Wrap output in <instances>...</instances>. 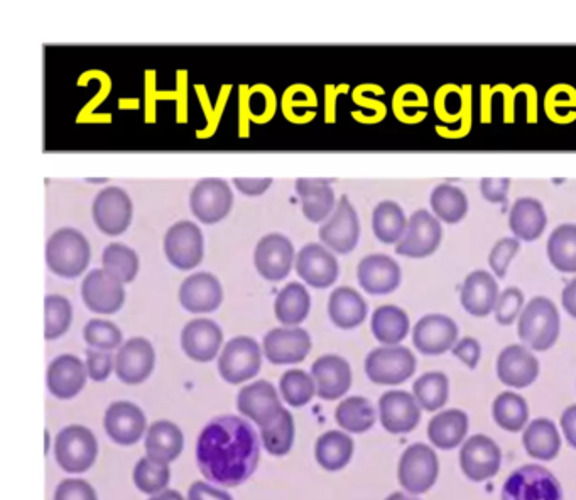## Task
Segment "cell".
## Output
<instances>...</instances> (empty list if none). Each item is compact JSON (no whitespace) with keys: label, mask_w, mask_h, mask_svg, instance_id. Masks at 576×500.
I'll return each mask as SVG.
<instances>
[{"label":"cell","mask_w":576,"mask_h":500,"mask_svg":"<svg viewBox=\"0 0 576 500\" xmlns=\"http://www.w3.org/2000/svg\"><path fill=\"white\" fill-rule=\"evenodd\" d=\"M259 460V436L239 416L212 419L196 443V462L203 477L223 487L244 484L256 472Z\"/></svg>","instance_id":"6da1fadb"},{"label":"cell","mask_w":576,"mask_h":500,"mask_svg":"<svg viewBox=\"0 0 576 500\" xmlns=\"http://www.w3.org/2000/svg\"><path fill=\"white\" fill-rule=\"evenodd\" d=\"M443 239L441 223L428 210H418L409 218L408 230L396 245L397 256L424 259L435 254Z\"/></svg>","instance_id":"4fadbf2b"},{"label":"cell","mask_w":576,"mask_h":500,"mask_svg":"<svg viewBox=\"0 0 576 500\" xmlns=\"http://www.w3.org/2000/svg\"><path fill=\"white\" fill-rule=\"evenodd\" d=\"M234 207V193L230 185L220 178H205L191 190L190 208L205 225L222 222Z\"/></svg>","instance_id":"8fae6325"},{"label":"cell","mask_w":576,"mask_h":500,"mask_svg":"<svg viewBox=\"0 0 576 500\" xmlns=\"http://www.w3.org/2000/svg\"><path fill=\"white\" fill-rule=\"evenodd\" d=\"M522 441H524V448L529 457H533L534 460L549 462V460H555L560 453V433L556 424L546 418L534 419L524 431Z\"/></svg>","instance_id":"d590c367"},{"label":"cell","mask_w":576,"mask_h":500,"mask_svg":"<svg viewBox=\"0 0 576 500\" xmlns=\"http://www.w3.org/2000/svg\"><path fill=\"white\" fill-rule=\"evenodd\" d=\"M548 225V217L544 210L543 203L536 198H519L512 205L509 213V227L517 240L524 242H534L544 234Z\"/></svg>","instance_id":"d6a6232c"},{"label":"cell","mask_w":576,"mask_h":500,"mask_svg":"<svg viewBox=\"0 0 576 500\" xmlns=\"http://www.w3.org/2000/svg\"><path fill=\"white\" fill-rule=\"evenodd\" d=\"M560 330V311L544 296L531 299L517 323V335L536 352H546L553 347L560 338Z\"/></svg>","instance_id":"3957f363"},{"label":"cell","mask_w":576,"mask_h":500,"mask_svg":"<svg viewBox=\"0 0 576 500\" xmlns=\"http://www.w3.org/2000/svg\"><path fill=\"white\" fill-rule=\"evenodd\" d=\"M468 433V416L460 409L436 414L428 424V438L440 450H453L462 445Z\"/></svg>","instance_id":"e575fe53"},{"label":"cell","mask_w":576,"mask_h":500,"mask_svg":"<svg viewBox=\"0 0 576 500\" xmlns=\"http://www.w3.org/2000/svg\"><path fill=\"white\" fill-rule=\"evenodd\" d=\"M222 284L210 272H196L180 288V303L190 313H212L222 305Z\"/></svg>","instance_id":"f1b7e54d"},{"label":"cell","mask_w":576,"mask_h":500,"mask_svg":"<svg viewBox=\"0 0 576 500\" xmlns=\"http://www.w3.org/2000/svg\"><path fill=\"white\" fill-rule=\"evenodd\" d=\"M164 254L178 271H191L200 266L205 256V239L200 227L190 220L171 225L164 235Z\"/></svg>","instance_id":"ba28073f"},{"label":"cell","mask_w":576,"mask_h":500,"mask_svg":"<svg viewBox=\"0 0 576 500\" xmlns=\"http://www.w3.org/2000/svg\"><path fill=\"white\" fill-rule=\"evenodd\" d=\"M379 418L391 435H406L421 421V406L406 391H389L379 399Z\"/></svg>","instance_id":"ffe728a7"},{"label":"cell","mask_w":576,"mask_h":500,"mask_svg":"<svg viewBox=\"0 0 576 500\" xmlns=\"http://www.w3.org/2000/svg\"><path fill=\"white\" fill-rule=\"evenodd\" d=\"M310 310L311 296L303 284H286L274 301V313L284 327H298L308 318Z\"/></svg>","instance_id":"8d00e7d4"},{"label":"cell","mask_w":576,"mask_h":500,"mask_svg":"<svg viewBox=\"0 0 576 500\" xmlns=\"http://www.w3.org/2000/svg\"><path fill=\"white\" fill-rule=\"evenodd\" d=\"M85 364H87L88 377L92 381L104 382L109 379V375L115 369V357L112 352H107V350L88 348Z\"/></svg>","instance_id":"11a10c76"},{"label":"cell","mask_w":576,"mask_h":500,"mask_svg":"<svg viewBox=\"0 0 576 500\" xmlns=\"http://www.w3.org/2000/svg\"><path fill=\"white\" fill-rule=\"evenodd\" d=\"M149 500H185L183 499V495L180 492H176V490H164L161 494H156L154 497H151Z\"/></svg>","instance_id":"e7e4bbea"},{"label":"cell","mask_w":576,"mask_h":500,"mask_svg":"<svg viewBox=\"0 0 576 500\" xmlns=\"http://www.w3.org/2000/svg\"><path fill=\"white\" fill-rule=\"evenodd\" d=\"M92 259V247L87 237L77 229L56 230L46 244V264L49 271L63 279H77L87 271Z\"/></svg>","instance_id":"7a4b0ae2"},{"label":"cell","mask_w":576,"mask_h":500,"mask_svg":"<svg viewBox=\"0 0 576 500\" xmlns=\"http://www.w3.org/2000/svg\"><path fill=\"white\" fill-rule=\"evenodd\" d=\"M370 328L377 342L384 345H399L408 337L409 316L403 308L394 305L379 306L372 315Z\"/></svg>","instance_id":"f35d334b"},{"label":"cell","mask_w":576,"mask_h":500,"mask_svg":"<svg viewBox=\"0 0 576 500\" xmlns=\"http://www.w3.org/2000/svg\"><path fill=\"white\" fill-rule=\"evenodd\" d=\"M234 185L242 195L261 196L271 188V178H235Z\"/></svg>","instance_id":"94428289"},{"label":"cell","mask_w":576,"mask_h":500,"mask_svg":"<svg viewBox=\"0 0 576 500\" xmlns=\"http://www.w3.org/2000/svg\"><path fill=\"white\" fill-rule=\"evenodd\" d=\"M318 237L321 244L335 250L337 254H350L355 250L360 239V222L357 210L348 196H340L332 217L318 230Z\"/></svg>","instance_id":"7c38bea8"},{"label":"cell","mask_w":576,"mask_h":500,"mask_svg":"<svg viewBox=\"0 0 576 500\" xmlns=\"http://www.w3.org/2000/svg\"><path fill=\"white\" fill-rule=\"evenodd\" d=\"M539 375V362L533 352L522 345H509L497 359V377L502 384L524 389L534 384Z\"/></svg>","instance_id":"4316f807"},{"label":"cell","mask_w":576,"mask_h":500,"mask_svg":"<svg viewBox=\"0 0 576 500\" xmlns=\"http://www.w3.org/2000/svg\"><path fill=\"white\" fill-rule=\"evenodd\" d=\"M296 259L294 245L283 234L264 235L254 250V266L262 278L279 283L288 278Z\"/></svg>","instance_id":"5bb4252c"},{"label":"cell","mask_w":576,"mask_h":500,"mask_svg":"<svg viewBox=\"0 0 576 500\" xmlns=\"http://www.w3.org/2000/svg\"><path fill=\"white\" fill-rule=\"evenodd\" d=\"M440 475V462L435 450L424 443H414L406 448L399 460L397 479L411 494H426L436 484Z\"/></svg>","instance_id":"52a82bcc"},{"label":"cell","mask_w":576,"mask_h":500,"mask_svg":"<svg viewBox=\"0 0 576 500\" xmlns=\"http://www.w3.org/2000/svg\"><path fill=\"white\" fill-rule=\"evenodd\" d=\"M367 301L359 291L348 286H340L330 294L328 299V315L333 325L342 330H354L360 327L367 318Z\"/></svg>","instance_id":"1f68e13d"},{"label":"cell","mask_w":576,"mask_h":500,"mask_svg":"<svg viewBox=\"0 0 576 500\" xmlns=\"http://www.w3.org/2000/svg\"><path fill=\"white\" fill-rule=\"evenodd\" d=\"M457 342V323L450 316L426 315L414 325L413 343L421 354H445Z\"/></svg>","instance_id":"7402d4cb"},{"label":"cell","mask_w":576,"mask_h":500,"mask_svg":"<svg viewBox=\"0 0 576 500\" xmlns=\"http://www.w3.org/2000/svg\"><path fill=\"white\" fill-rule=\"evenodd\" d=\"M156 365L153 343L146 338L127 340L115 355V374L129 386H137L149 379Z\"/></svg>","instance_id":"9a60e30c"},{"label":"cell","mask_w":576,"mask_h":500,"mask_svg":"<svg viewBox=\"0 0 576 500\" xmlns=\"http://www.w3.org/2000/svg\"><path fill=\"white\" fill-rule=\"evenodd\" d=\"M279 391L289 406L303 408L306 404L311 403V399L315 397V379L310 374H306L305 370L291 369L284 372L283 377H281Z\"/></svg>","instance_id":"681fc988"},{"label":"cell","mask_w":576,"mask_h":500,"mask_svg":"<svg viewBox=\"0 0 576 500\" xmlns=\"http://www.w3.org/2000/svg\"><path fill=\"white\" fill-rule=\"evenodd\" d=\"M548 259L556 271L565 274L576 272V225L575 223H563L556 227L549 235L546 245Z\"/></svg>","instance_id":"60d3db41"},{"label":"cell","mask_w":576,"mask_h":500,"mask_svg":"<svg viewBox=\"0 0 576 500\" xmlns=\"http://www.w3.org/2000/svg\"><path fill=\"white\" fill-rule=\"evenodd\" d=\"M522 305H524V294L521 289H504L495 305V320L499 321L500 325L509 327L521 316Z\"/></svg>","instance_id":"f5cc1de1"},{"label":"cell","mask_w":576,"mask_h":500,"mask_svg":"<svg viewBox=\"0 0 576 500\" xmlns=\"http://www.w3.org/2000/svg\"><path fill=\"white\" fill-rule=\"evenodd\" d=\"M332 180L325 178H301L296 181V193L301 198V207L306 220L323 223L332 217L337 205Z\"/></svg>","instance_id":"4dcf8cb0"},{"label":"cell","mask_w":576,"mask_h":500,"mask_svg":"<svg viewBox=\"0 0 576 500\" xmlns=\"http://www.w3.org/2000/svg\"><path fill=\"white\" fill-rule=\"evenodd\" d=\"M169 479H171V470H169L168 463L158 462L149 457L141 458L132 473V480L137 489L149 495L164 492L168 487Z\"/></svg>","instance_id":"c3c4849f"},{"label":"cell","mask_w":576,"mask_h":500,"mask_svg":"<svg viewBox=\"0 0 576 500\" xmlns=\"http://www.w3.org/2000/svg\"><path fill=\"white\" fill-rule=\"evenodd\" d=\"M452 354L457 359L462 360L463 364L467 365L468 369H475L479 365L480 355H482V348L480 343L473 337L460 338L455 347L452 348Z\"/></svg>","instance_id":"6f0895ef"},{"label":"cell","mask_w":576,"mask_h":500,"mask_svg":"<svg viewBox=\"0 0 576 500\" xmlns=\"http://www.w3.org/2000/svg\"><path fill=\"white\" fill-rule=\"evenodd\" d=\"M431 208L435 212L436 218L441 222L453 223L462 222L467 217L468 200L458 186L438 185L431 191Z\"/></svg>","instance_id":"b9f144b4"},{"label":"cell","mask_w":576,"mask_h":500,"mask_svg":"<svg viewBox=\"0 0 576 500\" xmlns=\"http://www.w3.org/2000/svg\"><path fill=\"white\" fill-rule=\"evenodd\" d=\"M105 431L110 440L120 446H131L146 433V416L142 409L129 401H117L105 411Z\"/></svg>","instance_id":"cb8c5ba5"},{"label":"cell","mask_w":576,"mask_h":500,"mask_svg":"<svg viewBox=\"0 0 576 500\" xmlns=\"http://www.w3.org/2000/svg\"><path fill=\"white\" fill-rule=\"evenodd\" d=\"M83 338L90 345V348L112 352V350L122 345V338L124 337H122L120 328L112 321L95 318V320H90L85 325Z\"/></svg>","instance_id":"816d5d0a"},{"label":"cell","mask_w":576,"mask_h":500,"mask_svg":"<svg viewBox=\"0 0 576 500\" xmlns=\"http://www.w3.org/2000/svg\"><path fill=\"white\" fill-rule=\"evenodd\" d=\"M311 377L315 379L316 394L325 401H335L345 396L352 386V369L340 355H323L311 365Z\"/></svg>","instance_id":"484cf974"},{"label":"cell","mask_w":576,"mask_h":500,"mask_svg":"<svg viewBox=\"0 0 576 500\" xmlns=\"http://www.w3.org/2000/svg\"><path fill=\"white\" fill-rule=\"evenodd\" d=\"M102 264L104 271L109 272L112 278L122 284L132 283L139 272V256L136 250L120 242H112L105 247Z\"/></svg>","instance_id":"f6af8a7d"},{"label":"cell","mask_w":576,"mask_h":500,"mask_svg":"<svg viewBox=\"0 0 576 500\" xmlns=\"http://www.w3.org/2000/svg\"><path fill=\"white\" fill-rule=\"evenodd\" d=\"M83 303L98 315H115L125 303L124 284L104 269L88 272L82 283Z\"/></svg>","instance_id":"2e32d148"},{"label":"cell","mask_w":576,"mask_h":500,"mask_svg":"<svg viewBox=\"0 0 576 500\" xmlns=\"http://www.w3.org/2000/svg\"><path fill=\"white\" fill-rule=\"evenodd\" d=\"M492 416L502 430L519 433L529 419L528 403L516 392H502L495 397Z\"/></svg>","instance_id":"7bdbcfd3"},{"label":"cell","mask_w":576,"mask_h":500,"mask_svg":"<svg viewBox=\"0 0 576 500\" xmlns=\"http://www.w3.org/2000/svg\"><path fill=\"white\" fill-rule=\"evenodd\" d=\"M223 343L222 328L208 318H196L186 323L181 332V347L195 362H212Z\"/></svg>","instance_id":"d4e9b609"},{"label":"cell","mask_w":576,"mask_h":500,"mask_svg":"<svg viewBox=\"0 0 576 500\" xmlns=\"http://www.w3.org/2000/svg\"><path fill=\"white\" fill-rule=\"evenodd\" d=\"M296 272L311 288L327 289L337 283L340 266L325 245L306 244L296 256Z\"/></svg>","instance_id":"d6986e66"},{"label":"cell","mask_w":576,"mask_h":500,"mask_svg":"<svg viewBox=\"0 0 576 500\" xmlns=\"http://www.w3.org/2000/svg\"><path fill=\"white\" fill-rule=\"evenodd\" d=\"M188 500H234L225 490L217 489L205 482H195L188 492Z\"/></svg>","instance_id":"91938a15"},{"label":"cell","mask_w":576,"mask_h":500,"mask_svg":"<svg viewBox=\"0 0 576 500\" xmlns=\"http://www.w3.org/2000/svg\"><path fill=\"white\" fill-rule=\"evenodd\" d=\"M386 500H418L413 499V497H408L406 494H401V492H396V494H391Z\"/></svg>","instance_id":"03108f58"},{"label":"cell","mask_w":576,"mask_h":500,"mask_svg":"<svg viewBox=\"0 0 576 500\" xmlns=\"http://www.w3.org/2000/svg\"><path fill=\"white\" fill-rule=\"evenodd\" d=\"M502 500H563V489L548 468L524 465L509 475Z\"/></svg>","instance_id":"5b68a950"},{"label":"cell","mask_w":576,"mask_h":500,"mask_svg":"<svg viewBox=\"0 0 576 500\" xmlns=\"http://www.w3.org/2000/svg\"><path fill=\"white\" fill-rule=\"evenodd\" d=\"M413 396L426 411H438L445 406L450 396V381L443 372H428L416 379Z\"/></svg>","instance_id":"bcb514c9"},{"label":"cell","mask_w":576,"mask_h":500,"mask_svg":"<svg viewBox=\"0 0 576 500\" xmlns=\"http://www.w3.org/2000/svg\"><path fill=\"white\" fill-rule=\"evenodd\" d=\"M262 445L274 457H284L291 452L294 443V419L288 409L266 428H261Z\"/></svg>","instance_id":"7dc6e473"},{"label":"cell","mask_w":576,"mask_h":500,"mask_svg":"<svg viewBox=\"0 0 576 500\" xmlns=\"http://www.w3.org/2000/svg\"><path fill=\"white\" fill-rule=\"evenodd\" d=\"M44 311H46V321H44L46 340L63 337L70 330L71 321H73V308L68 298L60 294H49L44 299Z\"/></svg>","instance_id":"f907efd6"},{"label":"cell","mask_w":576,"mask_h":500,"mask_svg":"<svg viewBox=\"0 0 576 500\" xmlns=\"http://www.w3.org/2000/svg\"><path fill=\"white\" fill-rule=\"evenodd\" d=\"M55 500H98L92 485L80 479L63 480L55 492Z\"/></svg>","instance_id":"9f6ffc18"},{"label":"cell","mask_w":576,"mask_h":500,"mask_svg":"<svg viewBox=\"0 0 576 500\" xmlns=\"http://www.w3.org/2000/svg\"><path fill=\"white\" fill-rule=\"evenodd\" d=\"M519 249H521V240H517L516 237L500 239L499 242L492 247V250H490L489 264L497 278H506L509 264H511L512 259L516 257Z\"/></svg>","instance_id":"db71d44e"},{"label":"cell","mask_w":576,"mask_h":500,"mask_svg":"<svg viewBox=\"0 0 576 500\" xmlns=\"http://www.w3.org/2000/svg\"><path fill=\"white\" fill-rule=\"evenodd\" d=\"M87 364L77 355L65 354L56 357L48 367L46 382L48 389L58 399H73L83 391L87 384Z\"/></svg>","instance_id":"83f0119b"},{"label":"cell","mask_w":576,"mask_h":500,"mask_svg":"<svg viewBox=\"0 0 576 500\" xmlns=\"http://www.w3.org/2000/svg\"><path fill=\"white\" fill-rule=\"evenodd\" d=\"M55 455L56 462L65 472H87L98 457L97 438L80 424L63 428L56 436Z\"/></svg>","instance_id":"8992f818"},{"label":"cell","mask_w":576,"mask_h":500,"mask_svg":"<svg viewBox=\"0 0 576 500\" xmlns=\"http://www.w3.org/2000/svg\"><path fill=\"white\" fill-rule=\"evenodd\" d=\"M315 457L327 472H338L354 457V440L342 431H328L316 441Z\"/></svg>","instance_id":"74e56055"},{"label":"cell","mask_w":576,"mask_h":500,"mask_svg":"<svg viewBox=\"0 0 576 500\" xmlns=\"http://www.w3.org/2000/svg\"><path fill=\"white\" fill-rule=\"evenodd\" d=\"M237 408L259 428H266L284 411L276 387L267 381L252 382L245 386L237 396Z\"/></svg>","instance_id":"44dd1931"},{"label":"cell","mask_w":576,"mask_h":500,"mask_svg":"<svg viewBox=\"0 0 576 500\" xmlns=\"http://www.w3.org/2000/svg\"><path fill=\"white\" fill-rule=\"evenodd\" d=\"M416 357L403 345L374 348L365 359V374L379 386H397L413 377Z\"/></svg>","instance_id":"277c9868"},{"label":"cell","mask_w":576,"mask_h":500,"mask_svg":"<svg viewBox=\"0 0 576 500\" xmlns=\"http://www.w3.org/2000/svg\"><path fill=\"white\" fill-rule=\"evenodd\" d=\"M500 462V448L489 436H472L460 450V465L465 477L472 482H484L495 477L499 473Z\"/></svg>","instance_id":"ac0fdd59"},{"label":"cell","mask_w":576,"mask_h":500,"mask_svg":"<svg viewBox=\"0 0 576 500\" xmlns=\"http://www.w3.org/2000/svg\"><path fill=\"white\" fill-rule=\"evenodd\" d=\"M357 279L365 293L382 296L391 294L401 286V267L386 254H370L359 262Z\"/></svg>","instance_id":"603a6c76"},{"label":"cell","mask_w":576,"mask_h":500,"mask_svg":"<svg viewBox=\"0 0 576 500\" xmlns=\"http://www.w3.org/2000/svg\"><path fill=\"white\" fill-rule=\"evenodd\" d=\"M561 303H563L566 313L576 320V278L571 279L570 283L566 284L563 294H561Z\"/></svg>","instance_id":"be15d7a7"},{"label":"cell","mask_w":576,"mask_h":500,"mask_svg":"<svg viewBox=\"0 0 576 500\" xmlns=\"http://www.w3.org/2000/svg\"><path fill=\"white\" fill-rule=\"evenodd\" d=\"M183 445H185V438H183L180 426L163 419L149 426L144 448H146L147 457L169 465L180 457Z\"/></svg>","instance_id":"836d02e7"},{"label":"cell","mask_w":576,"mask_h":500,"mask_svg":"<svg viewBox=\"0 0 576 500\" xmlns=\"http://www.w3.org/2000/svg\"><path fill=\"white\" fill-rule=\"evenodd\" d=\"M92 217L102 234L110 237L124 234L134 217L131 196L119 186L104 188L93 200Z\"/></svg>","instance_id":"30bf717a"},{"label":"cell","mask_w":576,"mask_h":500,"mask_svg":"<svg viewBox=\"0 0 576 500\" xmlns=\"http://www.w3.org/2000/svg\"><path fill=\"white\" fill-rule=\"evenodd\" d=\"M262 352L259 343L250 337H235L223 347L218 357V372L229 384H242L261 372Z\"/></svg>","instance_id":"9c48e42d"},{"label":"cell","mask_w":576,"mask_h":500,"mask_svg":"<svg viewBox=\"0 0 576 500\" xmlns=\"http://www.w3.org/2000/svg\"><path fill=\"white\" fill-rule=\"evenodd\" d=\"M338 426L348 433H365L375 424V409L365 397H348L335 411Z\"/></svg>","instance_id":"ee69618b"},{"label":"cell","mask_w":576,"mask_h":500,"mask_svg":"<svg viewBox=\"0 0 576 500\" xmlns=\"http://www.w3.org/2000/svg\"><path fill=\"white\" fill-rule=\"evenodd\" d=\"M408 218L399 203L381 202L372 213V230L382 244H399L408 230Z\"/></svg>","instance_id":"ab89813d"},{"label":"cell","mask_w":576,"mask_h":500,"mask_svg":"<svg viewBox=\"0 0 576 500\" xmlns=\"http://www.w3.org/2000/svg\"><path fill=\"white\" fill-rule=\"evenodd\" d=\"M499 284L490 272L473 271L468 274L460 289V301L467 313L477 318H485L495 310L499 299Z\"/></svg>","instance_id":"f546056e"},{"label":"cell","mask_w":576,"mask_h":500,"mask_svg":"<svg viewBox=\"0 0 576 500\" xmlns=\"http://www.w3.org/2000/svg\"><path fill=\"white\" fill-rule=\"evenodd\" d=\"M310 333L303 328H274L264 337V354L272 365L301 364L311 352Z\"/></svg>","instance_id":"e0dca14e"},{"label":"cell","mask_w":576,"mask_h":500,"mask_svg":"<svg viewBox=\"0 0 576 500\" xmlns=\"http://www.w3.org/2000/svg\"><path fill=\"white\" fill-rule=\"evenodd\" d=\"M509 178H484L480 181V191L485 200L490 203H504L509 195Z\"/></svg>","instance_id":"680465c9"},{"label":"cell","mask_w":576,"mask_h":500,"mask_svg":"<svg viewBox=\"0 0 576 500\" xmlns=\"http://www.w3.org/2000/svg\"><path fill=\"white\" fill-rule=\"evenodd\" d=\"M561 428L568 443L576 450V404L566 408L565 413L561 414Z\"/></svg>","instance_id":"6125c7cd"}]
</instances>
